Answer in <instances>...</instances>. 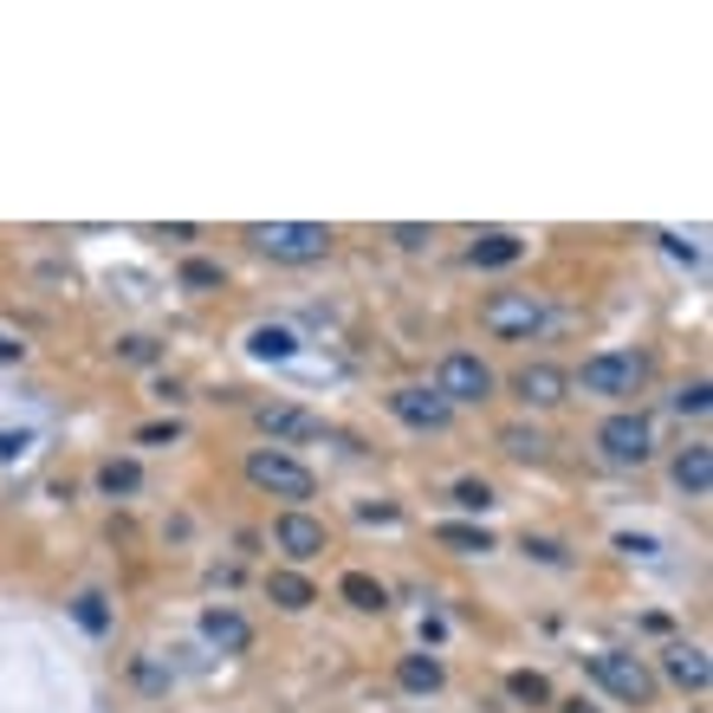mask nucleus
Segmentation results:
<instances>
[{
    "label": "nucleus",
    "instance_id": "nucleus-33",
    "mask_svg": "<svg viewBox=\"0 0 713 713\" xmlns=\"http://www.w3.org/2000/svg\"><path fill=\"white\" fill-rule=\"evenodd\" d=\"M428 240H434L428 227H396V247H428Z\"/></svg>",
    "mask_w": 713,
    "mask_h": 713
},
{
    "label": "nucleus",
    "instance_id": "nucleus-30",
    "mask_svg": "<svg viewBox=\"0 0 713 713\" xmlns=\"http://www.w3.org/2000/svg\"><path fill=\"white\" fill-rule=\"evenodd\" d=\"M131 675H137V688H149V694H162V688H169V675H162V668H156V661H137V668H131Z\"/></svg>",
    "mask_w": 713,
    "mask_h": 713
},
{
    "label": "nucleus",
    "instance_id": "nucleus-6",
    "mask_svg": "<svg viewBox=\"0 0 713 713\" xmlns=\"http://www.w3.org/2000/svg\"><path fill=\"white\" fill-rule=\"evenodd\" d=\"M434 396H441L448 409H454V403H487V396H494V370L467 351H448L441 370H434Z\"/></svg>",
    "mask_w": 713,
    "mask_h": 713
},
{
    "label": "nucleus",
    "instance_id": "nucleus-5",
    "mask_svg": "<svg viewBox=\"0 0 713 713\" xmlns=\"http://www.w3.org/2000/svg\"><path fill=\"white\" fill-rule=\"evenodd\" d=\"M597 448H603L610 467H642L655 454V422L636 416V409H623V416H610V422L597 428Z\"/></svg>",
    "mask_w": 713,
    "mask_h": 713
},
{
    "label": "nucleus",
    "instance_id": "nucleus-27",
    "mask_svg": "<svg viewBox=\"0 0 713 713\" xmlns=\"http://www.w3.org/2000/svg\"><path fill=\"white\" fill-rule=\"evenodd\" d=\"M182 285L189 292H208V285H220V267L214 260H182Z\"/></svg>",
    "mask_w": 713,
    "mask_h": 713
},
{
    "label": "nucleus",
    "instance_id": "nucleus-1",
    "mask_svg": "<svg viewBox=\"0 0 713 713\" xmlns=\"http://www.w3.org/2000/svg\"><path fill=\"white\" fill-rule=\"evenodd\" d=\"M247 240H253L260 253H273V260H292V267L331 253V227H318V220H253Z\"/></svg>",
    "mask_w": 713,
    "mask_h": 713
},
{
    "label": "nucleus",
    "instance_id": "nucleus-21",
    "mask_svg": "<svg viewBox=\"0 0 713 713\" xmlns=\"http://www.w3.org/2000/svg\"><path fill=\"white\" fill-rule=\"evenodd\" d=\"M506 694L525 701V708H552V681H545L539 668H512V675H506Z\"/></svg>",
    "mask_w": 713,
    "mask_h": 713
},
{
    "label": "nucleus",
    "instance_id": "nucleus-32",
    "mask_svg": "<svg viewBox=\"0 0 713 713\" xmlns=\"http://www.w3.org/2000/svg\"><path fill=\"white\" fill-rule=\"evenodd\" d=\"M525 552H532L539 565H565V545H552V539H525Z\"/></svg>",
    "mask_w": 713,
    "mask_h": 713
},
{
    "label": "nucleus",
    "instance_id": "nucleus-22",
    "mask_svg": "<svg viewBox=\"0 0 713 713\" xmlns=\"http://www.w3.org/2000/svg\"><path fill=\"white\" fill-rule=\"evenodd\" d=\"M71 616H78L84 636H104V630H111V603H104L98 590H78V597H71Z\"/></svg>",
    "mask_w": 713,
    "mask_h": 713
},
{
    "label": "nucleus",
    "instance_id": "nucleus-25",
    "mask_svg": "<svg viewBox=\"0 0 713 713\" xmlns=\"http://www.w3.org/2000/svg\"><path fill=\"white\" fill-rule=\"evenodd\" d=\"M454 506H467V512H487V506H494V487L467 474V480H454Z\"/></svg>",
    "mask_w": 713,
    "mask_h": 713
},
{
    "label": "nucleus",
    "instance_id": "nucleus-23",
    "mask_svg": "<svg viewBox=\"0 0 713 713\" xmlns=\"http://www.w3.org/2000/svg\"><path fill=\"white\" fill-rule=\"evenodd\" d=\"M98 487H104L111 499H131L143 487V467L137 461H104V467H98Z\"/></svg>",
    "mask_w": 713,
    "mask_h": 713
},
{
    "label": "nucleus",
    "instance_id": "nucleus-3",
    "mask_svg": "<svg viewBox=\"0 0 713 713\" xmlns=\"http://www.w3.org/2000/svg\"><path fill=\"white\" fill-rule=\"evenodd\" d=\"M577 383H584L590 396H636L642 383H648V356H642V351H603V356H584Z\"/></svg>",
    "mask_w": 713,
    "mask_h": 713
},
{
    "label": "nucleus",
    "instance_id": "nucleus-20",
    "mask_svg": "<svg viewBox=\"0 0 713 713\" xmlns=\"http://www.w3.org/2000/svg\"><path fill=\"white\" fill-rule=\"evenodd\" d=\"M267 590H273V603H280V610H312V603H318V590H312L298 570H273V577H267Z\"/></svg>",
    "mask_w": 713,
    "mask_h": 713
},
{
    "label": "nucleus",
    "instance_id": "nucleus-17",
    "mask_svg": "<svg viewBox=\"0 0 713 713\" xmlns=\"http://www.w3.org/2000/svg\"><path fill=\"white\" fill-rule=\"evenodd\" d=\"M519 253H525V240H519V234H506V227H487V234L467 247V260H474V267H512Z\"/></svg>",
    "mask_w": 713,
    "mask_h": 713
},
{
    "label": "nucleus",
    "instance_id": "nucleus-7",
    "mask_svg": "<svg viewBox=\"0 0 713 713\" xmlns=\"http://www.w3.org/2000/svg\"><path fill=\"white\" fill-rule=\"evenodd\" d=\"M480 325H487L494 338H532V331L545 325V298H539V292H494V298L480 305Z\"/></svg>",
    "mask_w": 713,
    "mask_h": 713
},
{
    "label": "nucleus",
    "instance_id": "nucleus-10",
    "mask_svg": "<svg viewBox=\"0 0 713 713\" xmlns=\"http://www.w3.org/2000/svg\"><path fill=\"white\" fill-rule=\"evenodd\" d=\"M202 636H208L220 655H247V642H253V623H247L240 610H227V603H208V610H202Z\"/></svg>",
    "mask_w": 713,
    "mask_h": 713
},
{
    "label": "nucleus",
    "instance_id": "nucleus-11",
    "mask_svg": "<svg viewBox=\"0 0 713 713\" xmlns=\"http://www.w3.org/2000/svg\"><path fill=\"white\" fill-rule=\"evenodd\" d=\"M389 416H396V422H409V428H448V416H454V409H448L434 389H396V396H389Z\"/></svg>",
    "mask_w": 713,
    "mask_h": 713
},
{
    "label": "nucleus",
    "instance_id": "nucleus-34",
    "mask_svg": "<svg viewBox=\"0 0 713 713\" xmlns=\"http://www.w3.org/2000/svg\"><path fill=\"white\" fill-rule=\"evenodd\" d=\"M20 356H26V344H20L13 331H0V363H20Z\"/></svg>",
    "mask_w": 713,
    "mask_h": 713
},
{
    "label": "nucleus",
    "instance_id": "nucleus-28",
    "mask_svg": "<svg viewBox=\"0 0 713 713\" xmlns=\"http://www.w3.org/2000/svg\"><path fill=\"white\" fill-rule=\"evenodd\" d=\"M675 409L701 422V416H708V383H681V389H675Z\"/></svg>",
    "mask_w": 713,
    "mask_h": 713
},
{
    "label": "nucleus",
    "instance_id": "nucleus-15",
    "mask_svg": "<svg viewBox=\"0 0 713 713\" xmlns=\"http://www.w3.org/2000/svg\"><path fill=\"white\" fill-rule=\"evenodd\" d=\"M247 351L260 356V363H292L298 356V331L292 325H253L247 331Z\"/></svg>",
    "mask_w": 713,
    "mask_h": 713
},
{
    "label": "nucleus",
    "instance_id": "nucleus-13",
    "mask_svg": "<svg viewBox=\"0 0 713 713\" xmlns=\"http://www.w3.org/2000/svg\"><path fill=\"white\" fill-rule=\"evenodd\" d=\"M661 668H668V681H675V688H694V694L713 681L708 655H701V648H688V642H675V648L661 655Z\"/></svg>",
    "mask_w": 713,
    "mask_h": 713
},
{
    "label": "nucleus",
    "instance_id": "nucleus-26",
    "mask_svg": "<svg viewBox=\"0 0 713 713\" xmlns=\"http://www.w3.org/2000/svg\"><path fill=\"white\" fill-rule=\"evenodd\" d=\"M499 441H506V454H519V461H539V454H545V434H525V428H506Z\"/></svg>",
    "mask_w": 713,
    "mask_h": 713
},
{
    "label": "nucleus",
    "instance_id": "nucleus-19",
    "mask_svg": "<svg viewBox=\"0 0 713 713\" xmlns=\"http://www.w3.org/2000/svg\"><path fill=\"white\" fill-rule=\"evenodd\" d=\"M434 539H441V545H454L461 558H480V552H494V532H487V525H461V519L434 525Z\"/></svg>",
    "mask_w": 713,
    "mask_h": 713
},
{
    "label": "nucleus",
    "instance_id": "nucleus-35",
    "mask_svg": "<svg viewBox=\"0 0 713 713\" xmlns=\"http://www.w3.org/2000/svg\"><path fill=\"white\" fill-rule=\"evenodd\" d=\"M13 454H26V434H0V461H13Z\"/></svg>",
    "mask_w": 713,
    "mask_h": 713
},
{
    "label": "nucleus",
    "instance_id": "nucleus-16",
    "mask_svg": "<svg viewBox=\"0 0 713 713\" xmlns=\"http://www.w3.org/2000/svg\"><path fill=\"white\" fill-rule=\"evenodd\" d=\"M260 428H267V434H280V441H312V434H325V422H318V416H305V409H292V403L260 409Z\"/></svg>",
    "mask_w": 713,
    "mask_h": 713
},
{
    "label": "nucleus",
    "instance_id": "nucleus-31",
    "mask_svg": "<svg viewBox=\"0 0 713 713\" xmlns=\"http://www.w3.org/2000/svg\"><path fill=\"white\" fill-rule=\"evenodd\" d=\"M661 247H668L675 260H688V267H701V247H694V240H681V234H661Z\"/></svg>",
    "mask_w": 713,
    "mask_h": 713
},
{
    "label": "nucleus",
    "instance_id": "nucleus-18",
    "mask_svg": "<svg viewBox=\"0 0 713 713\" xmlns=\"http://www.w3.org/2000/svg\"><path fill=\"white\" fill-rule=\"evenodd\" d=\"M396 681H403L409 694H434V688L448 681V668H441L434 655H403V661H396Z\"/></svg>",
    "mask_w": 713,
    "mask_h": 713
},
{
    "label": "nucleus",
    "instance_id": "nucleus-4",
    "mask_svg": "<svg viewBox=\"0 0 713 713\" xmlns=\"http://www.w3.org/2000/svg\"><path fill=\"white\" fill-rule=\"evenodd\" d=\"M590 675L623 701V708H648L655 701V675L642 668V655H623V648H603V655H590Z\"/></svg>",
    "mask_w": 713,
    "mask_h": 713
},
{
    "label": "nucleus",
    "instance_id": "nucleus-24",
    "mask_svg": "<svg viewBox=\"0 0 713 713\" xmlns=\"http://www.w3.org/2000/svg\"><path fill=\"white\" fill-rule=\"evenodd\" d=\"M156 338H143V331H131V338H117V363H137V370H149L156 363Z\"/></svg>",
    "mask_w": 713,
    "mask_h": 713
},
{
    "label": "nucleus",
    "instance_id": "nucleus-14",
    "mask_svg": "<svg viewBox=\"0 0 713 713\" xmlns=\"http://www.w3.org/2000/svg\"><path fill=\"white\" fill-rule=\"evenodd\" d=\"M338 597H344L351 610H363V616H383V610H389V590H383L370 570H344V577H338Z\"/></svg>",
    "mask_w": 713,
    "mask_h": 713
},
{
    "label": "nucleus",
    "instance_id": "nucleus-8",
    "mask_svg": "<svg viewBox=\"0 0 713 713\" xmlns=\"http://www.w3.org/2000/svg\"><path fill=\"white\" fill-rule=\"evenodd\" d=\"M273 545H280L292 565H312V558L331 545V532H325V519H312L305 506H285L280 519H273Z\"/></svg>",
    "mask_w": 713,
    "mask_h": 713
},
{
    "label": "nucleus",
    "instance_id": "nucleus-29",
    "mask_svg": "<svg viewBox=\"0 0 713 713\" xmlns=\"http://www.w3.org/2000/svg\"><path fill=\"white\" fill-rule=\"evenodd\" d=\"M137 441H149V448H162V441H182V422H149V428H137Z\"/></svg>",
    "mask_w": 713,
    "mask_h": 713
},
{
    "label": "nucleus",
    "instance_id": "nucleus-2",
    "mask_svg": "<svg viewBox=\"0 0 713 713\" xmlns=\"http://www.w3.org/2000/svg\"><path fill=\"white\" fill-rule=\"evenodd\" d=\"M247 480L273 499H312L318 494L312 467H305L298 454H285V448H253V454H247Z\"/></svg>",
    "mask_w": 713,
    "mask_h": 713
},
{
    "label": "nucleus",
    "instance_id": "nucleus-9",
    "mask_svg": "<svg viewBox=\"0 0 713 713\" xmlns=\"http://www.w3.org/2000/svg\"><path fill=\"white\" fill-rule=\"evenodd\" d=\"M512 389H519V403H525V409H558V403H565V389H570V376L558 370V363H525Z\"/></svg>",
    "mask_w": 713,
    "mask_h": 713
},
{
    "label": "nucleus",
    "instance_id": "nucleus-12",
    "mask_svg": "<svg viewBox=\"0 0 713 713\" xmlns=\"http://www.w3.org/2000/svg\"><path fill=\"white\" fill-rule=\"evenodd\" d=\"M675 487L694 494V499L713 494V448H708V441H688V448L675 454Z\"/></svg>",
    "mask_w": 713,
    "mask_h": 713
}]
</instances>
